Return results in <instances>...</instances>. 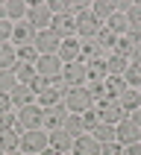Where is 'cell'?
<instances>
[{"mask_svg":"<svg viewBox=\"0 0 141 155\" xmlns=\"http://www.w3.org/2000/svg\"><path fill=\"white\" fill-rule=\"evenodd\" d=\"M44 126V108L41 105H26V108H18V126L15 132H35Z\"/></svg>","mask_w":141,"mask_h":155,"instance_id":"cell-1","label":"cell"},{"mask_svg":"<svg viewBox=\"0 0 141 155\" xmlns=\"http://www.w3.org/2000/svg\"><path fill=\"white\" fill-rule=\"evenodd\" d=\"M65 105H68V114H85L91 108V94H88V88H68V94H65Z\"/></svg>","mask_w":141,"mask_h":155,"instance_id":"cell-2","label":"cell"},{"mask_svg":"<svg viewBox=\"0 0 141 155\" xmlns=\"http://www.w3.org/2000/svg\"><path fill=\"white\" fill-rule=\"evenodd\" d=\"M47 147H50V140H47V132H41V129L21 135V149H24V155H41Z\"/></svg>","mask_w":141,"mask_h":155,"instance_id":"cell-3","label":"cell"},{"mask_svg":"<svg viewBox=\"0 0 141 155\" xmlns=\"http://www.w3.org/2000/svg\"><path fill=\"white\" fill-rule=\"evenodd\" d=\"M97 120L109 123V126H118L121 120H126V111L121 108L118 100H103V103L97 105Z\"/></svg>","mask_w":141,"mask_h":155,"instance_id":"cell-4","label":"cell"},{"mask_svg":"<svg viewBox=\"0 0 141 155\" xmlns=\"http://www.w3.org/2000/svg\"><path fill=\"white\" fill-rule=\"evenodd\" d=\"M26 24L33 26V29H50L53 24V12L47 9V3H35V6H29V12H26Z\"/></svg>","mask_w":141,"mask_h":155,"instance_id":"cell-5","label":"cell"},{"mask_svg":"<svg viewBox=\"0 0 141 155\" xmlns=\"http://www.w3.org/2000/svg\"><path fill=\"white\" fill-rule=\"evenodd\" d=\"M59 44H62V38L53 29H41V32H35V50H38V56H56L59 53Z\"/></svg>","mask_w":141,"mask_h":155,"instance_id":"cell-6","label":"cell"},{"mask_svg":"<svg viewBox=\"0 0 141 155\" xmlns=\"http://www.w3.org/2000/svg\"><path fill=\"white\" fill-rule=\"evenodd\" d=\"M100 29H103V21H97V18L91 15V9L77 15V35L82 38V41H85V38H97Z\"/></svg>","mask_w":141,"mask_h":155,"instance_id":"cell-7","label":"cell"},{"mask_svg":"<svg viewBox=\"0 0 141 155\" xmlns=\"http://www.w3.org/2000/svg\"><path fill=\"white\" fill-rule=\"evenodd\" d=\"M62 79L68 82V88H82L88 82V68L85 61H70L62 68Z\"/></svg>","mask_w":141,"mask_h":155,"instance_id":"cell-8","label":"cell"},{"mask_svg":"<svg viewBox=\"0 0 141 155\" xmlns=\"http://www.w3.org/2000/svg\"><path fill=\"white\" fill-rule=\"evenodd\" d=\"M50 29L59 35L62 41H65V38H70V35L77 32V18H74V15H68V12H65V15H53Z\"/></svg>","mask_w":141,"mask_h":155,"instance_id":"cell-9","label":"cell"},{"mask_svg":"<svg viewBox=\"0 0 141 155\" xmlns=\"http://www.w3.org/2000/svg\"><path fill=\"white\" fill-rule=\"evenodd\" d=\"M138 126L126 117V120H121L118 126H115V138H118V143H123V147H129V143H138Z\"/></svg>","mask_w":141,"mask_h":155,"instance_id":"cell-10","label":"cell"},{"mask_svg":"<svg viewBox=\"0 0 141 155\" xmlns=\"http://www.w3.org/2000/svg\"><path fill=\"white\" fill-rule=\"evenodd\" d=\"M65 117H68V105L65 103H56V105H50V108H44V126H47L50 132L62 129Z\"/></svg>","mask_w":141,"mask_h":155,"instance_id":"cell-11","label":"cell"},{"mask_svg":"<svg viewBox=\"0 0 141 155\" xmlns=\"http://www.w3.org/2000/svg\"><path fill=\"white\" fill-rule=\"evenodd\" d=\"M62 64L59 61V56H41V59L35 61V70H38V76H44V79H53V76H62Z\"/></svg>","mask_w":141,"mask_h":155,"instance_id":"cell-12","label":"cell"},{"mask_svg":"<svg viewBox=\"0 0 141 155\" xmlns=\"http://www.w3.org/2000/svg\"><path fill=\"white\" fill-rule=\"evenodd\" d=\"M47 140H50V149H56L59 155H65V152H70V149H74V138H70L65 129L47 132Z\"/></svg>","mask_w":141,"mask_h":155,"instance_id":"cell-13","label":"cell"},{"mask_svg":"<svg viewBox=\"0 0 141 155\" xmlns=\"http://www.w3.org/2000/svg\"><path fill=\"white\" fill-rule=\"evenodd\" d=\"M12 105H18V108H26V105H33V100L38 94H35V88L33 85H21V82H18L15 85V91H12Z\"/></svg>","mask_w":141,"mask_h":155,"instance_id":"cell-14","label":"cell"},{"mask_svg":"<svg viewBox=\"0 0 141 155\" xmlns=\"http://www.w3.org/2000/svg\"><path fill=\"white\" fill-rule=\"evenodd\" d=\"M59 61L62 64H70V61H79V41L77 38H65V41L59 44Z\"/></svg>","mask_w":141,"mask_h":155,"instance_id":"cell-15","label":"cell"},{"mask_svg":"<svg viewBox=\"0 0 141 155\" xmlns=\"http://www.w3.org/2000/svg\"><path fill=\"white\" fill-rule=\"evenodd\" d=\"M12 41L18 47H29V44H35V29L29 24H15L12 26Z\"/></svg>","mask_w":141,"mask_h":155,"instance_id":"cell-16","label":"cell"},{"mask_svg":"<svg viewBox=\"0 0 141 155\" xmlns=\"http://www.w3.org/2000/svg\"><path fill=\"white\" fill-rule=\"evenodd\" d=\"M74 155H100V143L91 135H79L74 140Z\"/></svg>","mask_w":141,"mask_h":155,"instance_id":"cell-17","label":"cell"},{"mask_svg":"<svg viewBox=\"0 0 141 155\" xmlns=\"http://www.w3.org/2000/svg\"><path fill=\"white\" fill-rule=\"evenodd\" d=\"M118 103H121V108L123 111H135V108H141V91L138 88H126L121 97H118Z\"/></svg>","mask_w":141,"mask_h":155,"instance_id":"cell-18","label":"cell"},{"mask_svg":"<svg viewBox=\"0 0 141 155\" xmlns=\"http://www.w3.org/2000/svg\"><path fill=\"white\" fill-rule=\"evenodd\" d=\"M100 50H103V47L97 44V38H85V41H79V59H85V64L100 59Z\"/></svg>","mask_w":141,"mask_h":155,"instance_id":"cell-19","label":"cell"},{"mask_svg":"<svg viewBox=\"0 0 141 155\" xmlns=\"http://www.w3.org/2000/svg\"><path fill=\"white\" fill-rule=\"evenodd\" d=\"M12 73L18 76V82H21V85H33V79L38 76L35 64H24V61H18L15 68H12Z\"/></svg>","mask_w":141,"mask_h":155,"instance_id":"cell-20","label":"cell"},{"mask_svg":"<svg viewBox=\"0 0 141 155\" xmlns=\"http://www.w3.org/2000/svg\"><path fill=\"white\" fill-rule=\"evenodd\" d=\"M91 15H94L97 21H100V18L109 21L112 15H118V3H112V0H97L94 6H91Z\"/></svg>","mask_w":141,"mask_h":155,"instance_id":"cell-21","label":"cell"},{"mask_svg":"<svg viewBox=\"0 0 141 155\" xmlns=\"http://www.w3.org/2000/svg\"><path fill=\"white\" fill-rule=\"evenodd\" d=\"M135 47H138V41H132L129 35H121L118 38V44H115V56H123V59H129L135 56Z\"/></svg>","mask_w":141,"mask_h":155,"instance_id":"cell-22","label":"cell"},{"mask_svg":"<svg viewBox=\"0 0 141 155\" xmlns=\"http://www.w3.org/2000/svg\"><path fill=\"white\" fill-rule=\"evenodd\" d=\"M18 64V47L0 44V70H12Z\"/></svg>","mask_w":141,"mask_h":155,"instance_id":"cell-23","label":"cell"},{"mask_svg":"<svg viewBox=\"0 0 141 155\" xmlns=\"http://www.w3.org/2000/svg\"><path fill=\"white\" fill-rule=\"evenodd\" d=\"M18 147H21V135H18L15 129L0 132V149H3V152H15Z\"/></svg>","mask_w":141,"mask_h":155,"instance_id":"cell-24","label":"cell"},{"mask_svg":"<svg viewBox=\"0 0 141 155\" xmlns=\"http://www.w3.org/2000/svg\"><path fill=\"white\" fill-rule=\"evenodd\" d=\"M62 129H65L70 138L77 140L79 135L85 132V126H82V117H77V114H68V117H65V123H62Z\"/></svg>","mask_w":141,"mask_h":155,"instance_id":"cell-25","label":"cell"},{"mask_svg":"<svg viewBox=\"0 0 141 155\" xmlns=\"http://www.w3.org/2000/svg\"><path fill=\"white\" fill-rule=\"evenodd\" d=\"M129 68V59H123V56H112V59H106V70H109V76H123Z\"/></svg>","mask_w":141,"mask_h":155,"instance_id":"cell-26","label":"cell"},{"mask_svg":"<svg viewBox=\"0 0 141 155\" xmlns=\"http://www.w3.org/2000/svg\"><path fill=\"white\" fill-rule=\"evenodd\" d=\"M91 138H94L97 143H112V140H118L115 138V126H109V123H97Z\"/></svg>","mask_w":141,"mask_h":155,"instance_id":"cell-27","label":"cell"},{"mask_svg":"<svg viewBox=\"0 0 141 155\" xmlns=\"http://www.w3.org/2000/svg\"><path fill=\"white\" fill-rule=\"evenodd\" d=\"M85 68H88V79H91V82H103V79L109 76V70H106V61H103V59L88 61Z\"/></svg>","mask_w":141,"mask_h":155,"instance_id":"cell-28","label":"cell"},{"mask_svg":"<svg viewBox=\"0 0 141 155\" xmlns=\"http://www.w3.org/2000/svg\"><path fill=\"white\" fill-rule=\"evenodd\" d=\"M106 26H109V29H112L118 38L129 32V21H126V15H112L109 21H106Z\"/></svg>","mask_w":141,"mask_h":155,"instance_id":"cell-29","label":"cell"},{"mask_svg":"<svg viewBox=\"0 0 141 155\" xmlns=\"http://www.w3.org/2000/svg\"><path fill=\"white\" fill-rule=\"evenodd\" d=\"M103 82H106V91H109V97H112V100H118V97L126 91V82H123V76H106Z\"/></svg>","mask_w":141,"mask_h":155,"instance_id":"cell-30","label":"cell"},{"mask_svg":"<svg viewBox=\"0 0 141 155\" xmlns=\"http://www.w3.org/2000/svg\"><path fill=\"white\" fill-rule=\"evenodd\" d=\"M123 82H126V88H138L141 91V64H129L126 73H123Z\"/></svg>","mask_w":141,"mask_h":155,"instance_id":"cell-31","label":"cell"},{"mask_svg":"<svg viewBox=\"0 0 141 155\" xmlns=\"http://www.w3.org/2000/svg\"><path fill=\"white\" fill-rule=\"evenodd\" d=\"M18 85V76L12 70H0V94H12Z\"/></svg>","mask_w":141,"mask_h":155,"instance_id":"cell-32","label":"cell"},{"mask_svg":"<svg viewBox=\"0 0 141 155\" xmlns=\"http://www.w3.org/2000/svg\"><path fill=\"white\" fill-rule=\"evenodd\" d=\"M38 59H41V56H38V50H35L33 44H29V47H18V61H24V64H35Z\"/></svg>","mask_w":141,"mask_h":155,"instance_id":"cell-33","label":"cell"},{"mask_svg":"<svg viewBox=\"0 0 141 155\" xmlns=\"http://www.w3.org/2000/svg\"><path fill=\"white\" fill-rule=\"evenodd\" d=\"M88 94H91V100H97V103L112 100V97H109V91H106V82H91V85H88Z\"/></svg>","mask_w":141,"mask_h":155,"instance_id":"cell-34","label":"cell"},{"mask_svg":"<svg viewBox=\"0 0 141 155\" xmlns=\"http://www.w3.org/2000/svg\"><path fill=\"white\" fill-rule=\"evenodd\" d=\"M97 44H100V47H112V50H115V44H118V35H115L109 26H103V29L97 32Z\"/></svg>","mask_w":141,"mask_h":155,"instance_id":"cell-35","label":"cell"},{"mask_svg":"<svg viewBox=\"0 0 141 155\" xmlns=\"http://www.w3.org/2000/svg\"><path fill=\"white\" fill-rule=\"evenodd\" d=\"M56 103H59V94H56L53 88H47V91L38 94V105H41V108H50V105H56Z\"/></svg>","mask_w":141,"mask_h":155,"instance_id":"cell-36","label":"cell"},{"mask_svg":"<svg viewBox=\"0 0 141 155\" xmlns=\"http://www.w3.org/2000/svg\"><path fill=\"white\" fill-rule=\"evenodd\" d=\"M26 12H29V6H24L21 0H12V3L6 6V15H9V18H15V21H18V18H24Z\"/></svg>","mask_w":141,"mask_h":155,"instance_id":"cell-37","label":"cell"},{"mask_svg":"<svg viewBox=\"0 0 141 155\" xmlns=\"http://www.w3.org/2000/svg\"><path fill=\"white\" fill-rule=\"evenodd\" d=\"M15 126H18V114H12V111H3V114H0V132L15 129Z\"/></svg>","mask_w":141,"mask_h":155,"instance_id":"cell-38","label":"cell"},{"mask_svg":"<svg viewBox=\"0 0 141 155\" xmlns=\"http://www.w3.org/2000/svg\"><path fill=\"white\" fill-rule=\"evenodd\" d=\"M100 155H123V147L118 143V140H112V143H100Z\"/></svg>","mask_w":141,"mask_h":155,"instance_id":"cell-39","label":"cell"},{"mask_svg":"<svg viewBox=\"0 0 141 155\" xmlns=\"http://www.w3.org/2000/svg\"><path fill=\"white\" fill-rule=\"evenodd\" d=\"M97 111H91V108H88L85 114H82V126H85V132H94V126H97Z\"/></svg>","mask_w":141,"mask_h":155,"instance_id":"cell-40","label":"cell"},{"mask_svg":"<svg viewBox=\"0 0 141 155\" xmlns=\"http://www.w3.org/2000/svg\"><path fill=\"white\" fill-rule=\"evenodd\" d=\"M126 21H129V26H141V6L126 9Z\"/></svg>","mask_w":141,"mask_h":155,"instance_id":"cell-41","label":"cell"},{"mask_svg":"<svg viewBox=\"0 0 141 155\" xmlns=\"http://www.w3.org/2000/svg\"><path fill=\"white\" fill-rule=\"evenodd\" d=\"M50 88H53L59 97H62V94H68V82H65L62 76H53V79H50Z\"/></svg>","mask_w":141,"mask_h":155,"instance_id":"cell-42","label":"cell"},{"mask_svg":"<svg viewBox=\"0 0 141 155\" xmlns=\"http://www.w3.org/2000/svg\"><path fill=\"white\" fill-rule=\"evenodd\" d=\"M12 26H15V24H9V21H0V44H6L9 38H12Z\"/></svg>","mask_w":141,"mask_h":155,"instance_id":"cell-43","label":"cell"},{"mask_svg":"<svg viewBox=\"0 0 141 155\" xmlns=\"http://www.w3.org/2000/svg\"><path fill=\"white\" fill-rule=\"evenodd\" d=\"M47 9H50L53 15H65V12H68V3H62V0H53V3H47Z\"/></svg>","mask_w":141,"mask_h":155,"instance_id":"cell-44","label":"cell"},{"mask_svg":"<svg viewBox=\"0 0 141 155\" xmlns=\"http://www.w3.org/2000/svg\"><path fill=\"white\" fill-rule=\"evenodd\" d=\"M33 88H35V94H41V91H47V88H50V79L35 76V79H33Z\"/></svg>","mask_w":141,"mask_h":155,"instance_id":"cell-45","label":"cell"},{"mask_svg":"<svg viewBox=\"0 0 141 155\" xmlns=\"http://www.w3.org/2000/svg\"><path fill=\"white\" fill-rule=\"evenodd\" d=\"M9 105H12V97H9V94H0V114L9 111Z\"/></svg>","mask_w":141,"mask_h":155,"instance_id":"cell-46","label":"cell"},{"mask_svg":"<svg viewBox=\"0 0 141 155\" xmlns=\"http://www.w3.org/2000/svg\"><path fill=\"white\" fill-rule=\"evenodd\" d=\"M123 155H141V143H129L123 149Z\"/></svg>","mask_w":141,"mask_h":155,"instance_id":"cell-47","label":"cell"},{"mask_svg":"<svg viewBox=\"0 0 141 155\" xmlns=\"http://www.w3.org/2000/svg\"><path fill=\"white\" fill-rule=\"evenodd\" d=\"M129 120H132V123H135V126L141 129V108H135V111L129 114Z\"/></svg>","mask_w":141,"mask_h":155,"instance_id":"cell-48","label":"cell"},{"mask_svg":"<svg viewBox=\"0 0 141 155\" xmlns=\"http://www.w3.org/2000/svg\"><path fill=\"white\" fill-rule=\"evenodd\" d=\"M132 64H141V44L135 47V56H132Z\"/></svg>","mask_w":141,"mask_h":155,"instance_id":"cell-49","label":"cell"},{"mask_svg":"<svg viewBox=\"0 0 141 155\" xmlns=\"http://www.w3.org/2000/svg\"><path fill=\"white\" fill-rule=\"evenodd\" d=\"M41 155H59V152H56V149H50V147H47V149H44Z\"/></svg>","mask_w":141,"mask_h":155,"instance_id":"cell-50","label":"cell"},{"mask_svg":"<svg viewBox=\"0 0 141 155\" xmlns=\"http://www.w3.org/2000/svg\"><path fill=\"white\" fill-rule=\"evenodd\" d=\"M3 155H21V152H18V149H15V152H3Z\"/></svg>","mask_w":141,"mask_h":155,"instance_id":"cell-51","label":"cell"},{"mask_svg":"<svg viewBox=\"0 0 141 155\" xmlns=\"http://www.w3.org/2000/svg\"><path fill=\"white\" fill-rule=\"evenodd\" d=\"M138 143H141V132H138Z\"/></svg>","mask_w":141,"mask_h":155,"instance_id":"cell-52","label":"cell"},{"mask_svg":"<svg viewBox=\"0 0 141 155\" xmlns=\"http://www.w3.org/2000/svg\"><path fill=\"white\" fill-rule=\"evenodd\" d=\"M65 155H74V152H65Z\"/></svg>","mask_w":141,"mask_h":155,"instance_id":"cell-53","label":"cell"},{"mask_svg":"<svg viewBox=\"0 0 141 155\" xmlns=\"http://www.w3.org/2000/svg\"><path fill=\"white\" fill-rule=\"evenodd\" d=\"M0 155H3V149H0Z\"/></svg>","mask_w":141,"mask_h":155,"instance_id":"cell-54","label":"cell"}]
</instances>
